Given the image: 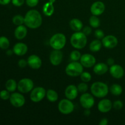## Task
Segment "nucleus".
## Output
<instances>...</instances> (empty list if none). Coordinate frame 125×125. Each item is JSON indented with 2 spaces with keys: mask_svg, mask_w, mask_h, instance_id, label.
<instances>
[{
  "mask_svg": "<svg viewBox=\"0 0 125 125\" xmlns=\"http://www.w3.org/2000/svg\"><path fill=\"white\" fill-rule=\"evenodd\" d=\"M28 32V29L24 25L17 26L16 29H15L14 35L16 39L18 40H22L26 37Z\"/></svg>",
  "mask_w": 125,
  "mask_h": 125,
  "instance_id": "aec40b11",
  "label": "nucleus"
},
{
  "mask_svg": "<svg viewBox=\"0 0 125 125\" xmlns=\"http://www.w3.org/2000/svg\"><path fill=\"white\" fill-rule=\"evenodd\" d=\"M39 0H26V3L29 7H35L39 4Z\"/></svg>",
  "mask_w": 125,
  "mask_h": 125,
  "instance_id": "e433bc0d",
  "label": "nucleus"
},
{
  "mask_svg": "<svg viewBox=\"0 0 125 125\" xmlns=\"http://www.w3.org/2000/svg\"><path fill=\"white\" fill-rule=\"evenodd\" d=\"M91 114V112H90V109H85V111L84 112V115L86 117H89V115Z\"/></svg>",
  "mask_w": 125,
  "mask_h": 125,
  "instance_id": "c03bdc74",
  "label": "nucleus"
},
{
  "mask_svg": "<svg viewBox=\"0 0 125 125\" xmlns=\"http://www.w3.org/2000/svg\"><path fill=\"white\" fill-rule=\"evenodd\" d=\"M54 12V7L53 4L50 2H47L43 6V12L44 15L47 17H50L52 15Z\"/></svg>",
  "mask_w": 125,
  "mask_h": 125,
  "instance_id": "5701e85b",
  "label": "nucleus"
},
{
  "mask_svg": "<svg viewBox=\"0 0 125 125\" xmlns=\"http://www.w3.org/2000/svg\"><path fill=\"white\" fill-rule=\"evenodd\" d=\"M28 64L32 69H39L42 65V61L39 56L35 54L31 55L28 59Z\"/></svg>",
  "mask_w": 125,
  "mask_h": 125,
  "instance_id": "dca6fc26",
  "label": "nucleus"
},
{
  "mask_svg": "<svg viewBox=\"0 0 125 125\" xmlns=\"http://www.w3.org/2000/svg\"><path fill=\"white\" fill-rule=\"evenodd\" d=\"M109 91L112 95L115 96H119L123 92V88L118 84H114L111 86Z\"/></svg>",
  "mask_w": 125,
  "mask_h": 125,
  "instance_id": "a878e982",
  "label": "nucleus"
},
{
  "mask_svg": "<svg viewBox=\"0 0 125 125\" xmlns=\"http://www.w3.org/2000/svg\"><path fill=\"white\" fill-rule=\"evenodd\" d=\"M81 79L84 83H89L92 79V75L90 73L87 72H83L80 75Z\"/></svg>",
  "mask_w": 125,
  "mask_h": 125,
  "instance_id": "2f4dec72",
  "label": "nucleus"
},
{
  "mask_svg": "<svg viewBox=\"0 0 125 125\" xmlns=\"http://www.w3.org/2000/svg\"><path fill=\"white\" fill-rule=\"evenodd\" d=\"M10 92L7 90H2L0 92V98L3 100H9L10 97Z\"/></svg>",
  "mask_w": 125,
  "mask_h": 125,
  "instance_id": "72a5a7b5",
  "label": "nucleus"
},
{
  "mask_svg": "<svg viewBox=\"0 0 125 125\" xmlns=\"http://www.w3.org/2000/svg\"><path fill=\"white\" fill-rule=\"evenodd\" d=\"M12 22H13L15 25H22L24 23V17H23L21 15H15L12 18Z\"/></svg>",
  "mask_w": 125,
  "mask_h": 125,
  "instance_id": "c756f323",
  "label": "nucleus"
},
{
  "mask_svg": "<svg viewBox=\"0 0 125 125\" xmlns=\"http://www.w3.org/2000/svg\"><path fill=\"white\" fill-rule=\"evenodd\" d=\"M71 45L74 48L81 50L86 46L87 43V35L83 32L78 31L73 34L70 38Z\"/></svg>",
  "mask_w": 125,
  "mask_h": 125,
  "instance_id": "f03ea898",
  "label": "nucleus"
},
{
  "mask_svg": "<svg viewBox=\"0 0 125 125\" xmlns=\"http://www.w3.org/2000/svg\"><path fill=\"white\" fill-rule=\"evenodd\" d=\"M17 88V84L15 80L13 79H10L6 83V89L10 92H13L15 91Z\"/></svg>",
  "mask_w": 125,
  "mask_h": 125,
  "instance_id": "bb28decb",
  "label": "nucleus"
},
{
  "mask_svg": "<svg viewBox=\"0 0 125 125\" xmlns=\"http://www.w3.org/2000/svg\"><path fill=\"white\" fill-rule=\"evenodd\" d=\"M74 106L72 100L68 99H63L59 103L58 109L61 113L64 115L71 114L74 111Z\"/></svg>",
  "mask_w": 125,
  "mask_h": 125,
  "instance_id": "0eeeda50",
  "label": "nucleus"
},
{
  "mask_svg": "<svg viewBox=\"0 0 125 125\" xmlns=\"http://www.w3.org/2000/svg\"><path fill=\"white\" fill-rule=\"evenodd\" d=\"M17 89L20 92L27 94L34 89V82L29 78H23L17 84Z\"/></svg>",
  "mask_w": 125,
  "mask_h": 125,
  "instance_id": "423d86ee",
  "label": "nucleus"
},
{
  "mask_svg": "<svg viewBox=\"0 0 125 125\" xmlns=\"http://www.w3.org/2000/svg\"><path fill=\"white\" fill-rule=\"evenodd\" d=\"M105 10V5L101 1H96L92 4L90 12L94 15L99 16L103 13Z\"/></svg>",
  "mask_w": 125,
  "mask_h": 125,
  "instance_id": "4468645a",
  "label": "nucleus"
},
{
  "mask_svg": "<svg viewBox=\"0 0 125 125\" xmlns=\"http://www.w3.org/2000/svg\"><path fill=\"white\" fill-rule=\"evenodd\" d=\"M78 89L76 85L71 84L68 85L65 90V95L68 100H73L76 98L78 95Z\"/></svg>",
  "mask_w": 125,
  "mask_h": 125,
  "instance_id": "a211bd4d",
  "label": "nucleus"
},
{
  "mask_svg": "<svg viewBox=\"0 0 125 125\" xmlns=\"http://www.w3.org/2000/svg\"><path fill=\"white\" fill-rule=\"evenodd\" d=\"M42 17L37 10H29L24 16V24L30 29L39 28L42 24Z\"/></svg>",
  "mask_w": 125,
  "mask_h": 125,
  "instance_id": "f257e3e1",
  "label": "nucleus"
},
{
  "mask_svg": "<svg viewBox=\"0 0 125 125\" xmlns=\"http://www.w3.org/2000/svg\"><path fill=\"white\" fill-rule=\"evenodd\" d=\"M70 27L74 31H80L83 28V23L78 18H73L70 21Z\"/></svg>",
  "mask_w": 125,
  "mask_h": 125,
  "instance_id": "4be33fe9",
  "label": "nucleus"
},
{
  "mask_svg": "<svg viewBox=\"0 0 125 125\" xmlns=\"http://www.w3.org/2000/svg\"><path fill=\"white\" fill-rule=\"evenodd\" d=\"M67 39L64 34L57 33L52 35L50 40V45L54 50H61L65 46Z\"/></svg>",
  "mask_w": 125,
  "mask_h": 125,
  "instance_id": "20e7f679",
  "label": "nucleus"
},
{
  "mask_svg": "<svg viewBox=\"0 0 125 125\" xmlns=\"http://www.w3.org/2000/svg\"><path fill=\"white\" fill-rule=\"evenodd\" d=\"M9 45L10 42L6 37H0V48L2 50H6L9 47Z\"/></svg>",
  "mask_w": 125,
  "mask_h": 125,
  "instance_id": "c85d7f7f",
  "label": "nucleus"
},
{
  "mask_svg": "<svg viewBox=\"0 0 125 125\" xmlns=\"http://www.w3.org/2000/svg\"><path fill=\"white\" fill-rule=\"evenodd\" d=\"M77 87H78V91L83 94L86 92L88 90V85L86 84V83H84V82L79 84Z\"/></svg>",
  "mask_w": 125,
  "mask_h": 125,
  "instance_id": "473e14b6",
  "label": "nucleus"
},
{
  "mask_svg": "<svg viewBox=\"0 0 125 125\" xmlns=\"http://www.w3.org/2000/svg\"><path fill=\"white\" fill-rule=\"evenodd\" d=\"M25 0H12V3L13 6L16 7H20L23 6Z\"/></svg>",
  "mask_w": 125,
  "mask_h": 125,
  "instance_id": "4c0bfd02",
  "label": "nucleus"
},
{
  "mask_svg": "<svg viewBox=\"0 0 125 125\" xmlns=\"http://www.w3.org/2000/svg\"><path fill=\"white\" fill-rule=\"evenodd\" d=\"M107 124H108V120L106 118H102L99 123L100 125H107Z\"/></svg>",
  "mask_w": 125,
  "mask_h": 125,
  "instance_id": "79ce46f5",
  "label": "nucleus"
},
{
  "mask_svg": "<svg viewBox=\"0 0 125 125\" xmlns=\"http://www.w3.org/2000/svg\"><path fill=\"white\" fill-rule=\"evenodd\" d=\"M110 74L115 79H120L124 75V69L121 65L118 64H114L109 68Z\"/></svg>",
  "mask_w": 125,
  "mask_h": 125,
  "instance_id": "2eb2a0df",
  "label": "nucleus"
},
{
  "mask_svg": "<svg viewBox=\"0 0 125 125\" xmlns=\"http://www.w3.org/2000/svg\"><path fill=\"white\" fill-rule=\"evenodd\" d=\"M89 23H90V26L94 28H97L100 26L101 22L100 20L97 17V16L94 15L91 16L89 19Z\"/></svg>",
  "mask_w": 125,
  "mask_h": 125,
  "instance_id": "cd10ccee",
  "label": "nucleus"
},
{
  "mask_svg": "<svg viewBox=\"0 0 125 125\" xmlns=\"http://www.w3.org/2000/svg\"><path fill=\"white\" fill-rule=\"evenodd\" d=\"M108 65L105 63H98L95 64L94 67V72L95 74L98 75H103L107 73L108 71Z\"/></svg>",
  "mask_w": 125,
  "mask_h": 125,
  "instance_id": "412c9836",
  "label": "nucleus"
},
{
  "mask_svg": "<svg viewBox=\"0 0 125 125\" xmlns=\"http://www.w3.org/2000/svg\"><path fill=\"white\" fill-rule=\"evenodd\" d=\"M46 91L42 87H37L32 90L30 94V98L32 102L39 103L46 96Z\"/></svg>",
  "mask_w": 125,
  "mask_h": 125,
  "instance_id": "6e6552de",
  "label": "nucleus"
},
{
  "mask_svg": "<svg viewBox=\"0 0 125 125\" xmlns=\"http://www.w3.org/2000/svg\"><path fill=\"white\" fill-rule=\"evenodd\" d=\"M46 96L48 101L52 103L57 101L59 98V95L57 92L55 91L54 90H52V89H48L46 91Z\"/></svg>",
  "mask_w": 125,
  "mask_h": 125,
  "instance_id": "393cba45",
  "label": "nucleus"
},
{
  "mask_svg": "<svg viewBox=\"0 0 125 125\" xmlns=\"http://www.w3.org/2000/svg\"><path fill=\"white\" fill-rule=\"evenodd\" d=\"M114 59L113 58H112V57H109V58H108L107 59V64L109 66H110V67L113 65L114 64Z\"/></svg>",
  "mask_w": 125,
  "mask_h": 125,
  "instance_id": "a19ab883",
  "label": "nucleus"
},
{
  "mask_svg": "<svg viewBox=\"0 0 125 125\" xmlns=\"http://www.w3.org/2000/svg\"><path fill=\"white\" fill-rule=\"evenodd\" d=\"M63 59V53L61 50H54L50 55V61L52 65L57 66L62 62Z\"/></svg>",
  "mask_w": 125,
  "mask_h": 125,
  "instance_id": "ddd939ff",
  "label": "nucleus"
},
{
  "mask_svg": "<svg viewBox=\"0 0 125 125\" xmlns=\"http://www.w3.org/2000/svg\"><path fill=\"white\" fill-rule=\"evenodd\" d=\"M18 65L20 68H25V67L28 65V61H26V60L25 59H23L19 60L18 62Z\"/></svg>",
  "mask_w": 125,
  "mask_h": 125,
  "instance_id": "58836bf2",
  "label": "nucleus"
},
{
  "mask_svg": "<svg viewBox=\"0 0 125 125\" xmlns=\"http://www.w3.org/2000/svg\"><path fill=\"white\" fill-rule=\"evenodd\" d=\"M11 104L15 107H21L25 104V98L22 94L18 92L13 93L9 98Z\"/></svg>",
  "mask_w": 125,
  "mask_h": 125,
  "instance_id": "9d476101",
  "label": "nucleus"
},
{
  "mask_svg": "<svg viewBox=\"0 0 125 125\" xmlns=\"http://www.w3.org/2000/svg\"><path fill=\"white\" fill-rule=\"evenodd\" d=\"M92 29L91 27L90 26H85L83 28V32L86 35H90L92 33Z\"/></svg>",
  "mask_w": 125,
  "mask_h": 125,
  "instance_id": "ea45409f",
  "label": "nucleus"
},
{
  "mask_svg": "<svg viewBox=\"0 0 125 125\" xmlns=\"http://www.w3.org/2000/svg\"><path fill=\"white\" fill-rule=\"evenodd\" d=\"M102 42L100 41L99 39H96L92 42L89 45V48L92 52H96L100 51L102 47Z\"/></svg>",
  "mask_w": 125,
  "mask_h": 125,
  "instance_id": "b1692460",
  "label": "nucleus"
},
{
  "mask_svg": "<svg viewBox=\"0 0 125 125\" xmlns=\"http://www.w3.org/2000/svg\"><path fill=\"white\" fill-rule=\"evenodd\" d=\"M112 107L113 106H112V101L109 99H103L98 104V109L102 113L109 112L112 109Z\"/></svg>",
  "mask_w": 125,
  "mask_h": 125,
  "instance_id": "f3484780",
  "label": "nucleus"
},
{
  "mask_svg": "<svg viewBox=\"0 0 125 125\" xmlns=\"http://www.w3.org/2000/svg\"><path fill=\"white\" fill-rule=\"evenodd\" d=\"M80 62L83 67L85 68H91L95 65L96 59L90 54H84L81 57Z\"/></svg>",
  "mask_w": 125,
  "mask_h": 125,
  "instance_id": "9b49d317",
  "label": "nucleus"
},
{
  "mask_svg": "<svg viewBox=\"0 0 125 125\" xmlns=\"http://www.w3.org/2000/svg\"><path fill=\"white\" fill-rule=\"evenodd\" d=\"M83 65L81 62L73 61L67 65L65 68V73L68 76L71 77H76L80 76L83 72Z\"/></svg>",
  "mask_w": 125,
  "mask_h": 125,
  "instance_id": "39448f33",
  "label": "nucleus"
},
{
  "mask_svg": "<svg viewBox=\"0 0 125 125\" xmlns=\"http://www.w3.org/2000/svg\"><path fill=\"white\" fill-rule=\"evenodd\" d=\"M112 106L115 110H120L123 107V103L120 100H117V101H115L114 102V103L112 104Z\"/></svg>",
  "mask_w": 125,
  "mask_h": 125,
  "instance_id": "c9c22d12",
  "label": "nucleus"
},
{
  "mask_svg": "<svg viewBox=\"0 0 125 125\" xmlns=\"http://www.w3.org/2000/svg\"><path fill=\"white\" fill-rule=\"evenodd\" d=\"M118 39L115 36L108 35L102 39V44L105 48L108 49L114 48L118 45Z\"/></svg>",
  "mask_w": 125,
  "mask_h": 125,
  "instance_id": "f8f14e48",
  "label": "nucleus"
},
{
  "mask_svg": "<svg viewBox=\"0 0 125 125\" xmlns=\"http://www.w3.org/2000/svg\"><path fill=\"white\" fill-rule=\"evenodd\" d=\"M79 101L82 107L84 109H90L95 104V100L91 94L89 93H84L79 98Z\"/></svg>",
  "mask_w": 125,
  "mask_h": 125,
  "instance_id": "1a4fd4ad",
  "label": "nucleus"
},
{
  "mask_svg": "<svg viewBox=\"0 0 125 125\" xmlns=\"http://www.w3.org/2000/svg\"><path fill=\"white\" fill-rule=\"evenodd\" d=\"M13 53V50H7V52H6V54L7 55V56H11V55Z\"/></svg>",
  "mask_w": 125,
  "mask_h": 125,
  "instance_id": "a18cd8bd",
  "label": "nucleus"
},
{
  "mask_svg": "<svg viewBox=\"0 0 125 125\" xmlns=\"http://www.w3.org/2000/svg\"><path fill=\"white\" fill-rule=\"evenodd\" d=\"M90 91L94 96L97 98H104L108 94L109 89L105 83L98 81L94 83L90 87Z\"/></svg>",
  "mask_w": 125,
  "mask_h": 125,
  "instance_id": "7ed1b4c3",
  "label": "nucleus"
},
{
  "mask_svg": "<svg viewBox=\"0 0 125 125\" xmlns=\"http://www.w3.org/2000/svg\"><path fill=\"white\" fill-rule=\"evenodd\" d=\"M49 2H50L52 4H54L55 2H56V0H49Z\"/></svg>",
  "mask_w": 125,
  "mask_h": 125,
  "instance_id": "49530a36",
  "label": "nucleus"
},
{
  "mask_svg": "<svg viewBox=\"0 0 125 125\" xmlns=\"http://www.w3.org/2000/svg\"><path fill=\"white\" fill-rule=\"evenodd\" d=\"M28 46L24 43H17L13 47V53L15 54L17 56H21L26 54V52H28Z\"/></svg>",
  "mask_w": 125,
  "mask_h": 125,
  "instance_id": "6ab92c4d",
  "label": "nucleus"
},
{
  "mask_svg": "<svg viewBox=\"0 0 125 125\" xmlns=\"http://www.w3.org/2000/svg\"><path fill=\"white\" fill-rule=\"evenodd\" d=\"M12 1V0H0V4L3 5H7L10 3V2Z\"/></svg>",
  "mask_w": 125,
  "mask_h": 125,
  "instance_id": "37998d69",
  "label": "nucleus"
},
{
  "mask_svg": "<svg viewBox=\"0 0 125 125\" xmlns=\"http://www.w3.org/2000/svg\"><path fill=\"white\" fill-rule=\"evenodd\" d=\"M81 56V54L79 51H78V50H74V51H72L70 55V57L72 61H78L79 60H80Z\"/></svg>",
  "mask_w": 125,
  "mask_h": 125,
  "instance_id": "7c9ffc66",
  "label": "nucleus"
},
{
  "mask_svg": "<svg viewBox=\"0 0 125 125\" xmlns=\"http://www.w3.org/2000/svg\"><path fill=\"white\" fill-rule=\"evenodd\" d=\"M95 37L97 39L101 40L103 39L104 37V33L103 31L101 29H96L95 31Z\"/></svg>",
  "mask_w": 125,
  "mask_h": 125,
  "instance_id": "f704fd0d",
  "label": "nucleus"
}]
</instances>
